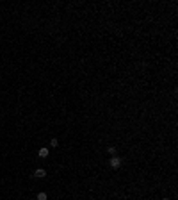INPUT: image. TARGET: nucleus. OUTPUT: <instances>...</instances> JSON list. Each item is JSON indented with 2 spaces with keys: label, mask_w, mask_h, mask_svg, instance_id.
<instances>
[{
  "label": "nucleus",
  "mask_w": 178,
  "mask_h": 200,
  "mask_svg": "<svg viewBox=\"0 0 178 200\" xmlns=\"http://www.w3.org/2000/svg\"><path fill=\"white\" fill-rule=\"evenodd\" d=\"M109 164H110V168H119V166H121V159L116 157V155H112L109 159Z\"/></svg>",
  "instance_id": "nucleus-1"
},
{
  "label": "nucleus",
  "mask_w": 178,
  "mask_h": 200,
  "mask_svg": "<svg viewBox=\"0 0 178 200\" xmlns=\"http://www.w3.org/2000/svg\"><path fill=\"white\" fill-rule=\"evenodd\" d=\"M45 175H46V171L43 170V168H38V170L34 171V177H38V179H43Z\"/></svg>",
  "instance_id": "nucleus-2"
},
{
  "label": "nucleus",
  "mask_w": 178,
  "mask_h": 200,
  "mask_svg": "<svg viewBox=\"0 0 178 200\" xmlns=\"http://www.w3.org/2000/svg\"><path fill=\"white\" fill-rule=\"evenodd\" d=\"M39 157H48V148H39Z\"/></svg>",
  "instance_id": "nucleus-3"
},
{
  "label": "nucleus",
  "mask_w": 178,
  "mask_h": 200,
  "mask_svg": "<svg viewBox=\"0 0 178 200\" xmlns=\"http://www.w3.org/2000/svg\"><path fill=\"white\" fill-rule=\"evenodd\" d=\"M38 200H48V195L41 191V193H38Z\"/></svg>",
  "instance_id": "nucleus-4"
},
{
  "label": "nucleus",
  "mask_w": 178,
  "mask_h": 200,
  "mask_svg": "<svg viewBox=\"0 0 178 200\" xmlns=\"http://www.w3.org/2000/svg\"><path fill=\"white\" fill-rule=\"evenodd\" d=\"M57 145H59V141L55 140V138H52V141H50V147H54V148H55Z\"/></svg>",
  "instance_id": "nucleus-5"
},
{
  "label": "nucleus",
  "mask_w": 178,
  "mask_h": 200,
  "mask_svg": "<svg viewBox=\"0 0 178 200\" xmlns=\"http://www.w3.org/2000/svg\"><path fill=\"white\" fill-rule=\"evenodd\" d=\"M107 152H109L110 155H114V154H116V147H109V148H107Z\"/></svg>",
  "instance_id": "nucleus-6"
}]
</instances>
